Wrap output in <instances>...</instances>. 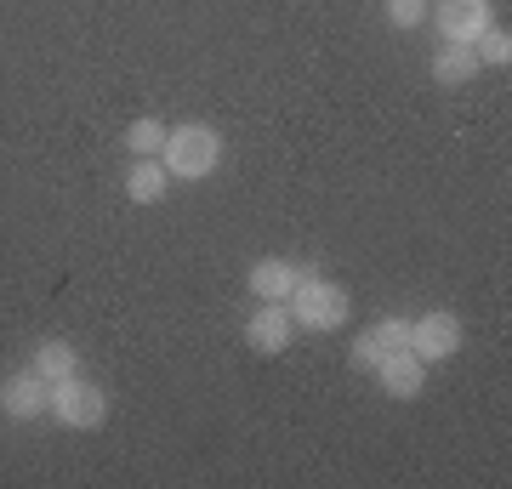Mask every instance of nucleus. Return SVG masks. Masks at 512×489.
Instances as JSON below:
<instances>
[{
	"label": "nucleus",
	"instance_id": "obj_1",
	"mask_svg": "<svg viewBox=\"0 0 512 489\" xmlns=\"http://www.w3.org/2000/svg\"><path fill=\"white\" fill-rule=\"evenodd\" d=\"M285 313H291L296 330H313V336H330L353 319V296L336 279H325L319 268H302L296 290L285 296Z\"/></svg>",
	"mask_w": 512,
	"mask_h": 489
},
{
	"label": "nucleus",
	"instance_id": "obj_2",
	"mask_svg": "<svg viewBox=\"0 0 512 489\" xmlns=\"http://www.w3.org/2000/svg\"><path fill=\"white\" fill-rule=\"evenodd\" d=\"M160 165L171 171V182H205L222 165L217 126H205V120H183V126H171V131H165V143H160Z\"/></svg>",
	"mask_w": 512,
	"mask_h": 489
},
{
	"label": "nucleus",
	"instance_id": "obj_3",
	"mask_svg": "<svg viewBox=\"0 0 512 489\" xmlns=\"http://www.w3.org/2000/svg\"><path fill=\"white\" fill-rule=\"evenodd\" d=\"M46 416H52L57 427H69V433H97V427L109 421V393L74 370V376L52 381V404H46Z\"/></svg>",
	"mask_w": 512,
	"mask_h": 489
},
{
	"label": "nucleus",
	"instance_id": "obj_4",
	"mask_svg": "<svg viewBox=\"0 0 512 489\" xmlns=\"http://www.w3.org/2000/svg\"><path fill=\"white\" fill-rule=\"evenodd\" d=\"M427 18L450 46H473L495 23V0H439V6H427Z\"/></svg>",
	"mask_w": 512,
	"mask_h": 489
},
{
	"label": "nucleus",
	"instance_id": "obj_5",
	"mask_svg": "<svg viewBox=\"0 0 512 489\" xmlns=\"http://www.w3.org/2000/svg\"><path fill=\"white\" fill-rule=\"evenodd\" d=\"M410 353H416L421 364H444L461 353V319L456 313H421V319H410Z\"/></svg>",
	"mask_w": 512,
	"mask_h": 489
},
{
	"label": "nucleus",
	"instance_id": "obj_6",
	"mask_svg": "<svg viewBox=\"0 0 512 489\" xmlns=\"http://www.w3.org/2000/svg\"><path fill=\"white\" fill-rule=\"evenodd\" d=\"M46 404H52V381L40 376L35 364H29V370H12V376L0 381V410L12 421H40Z\"/></svg>",
	"mask_w": 512,
	"mask_h": 489
},
{
	"label": "nucleus",
	"instance_id": "obj_7",
	"mask_svg": "<svg viewBox=\"0 0 512 489\" xmlns=\"http://www.w3.org/2000/svg\"><path fill=\"white\" fill-rule=\"evenodd\" d=\"M291 336H296V325L285 313V302H256V313L245 319V347L262 353V359H279L291 347Z\"/></svg>",
	"mask_w": 512,
	"mask_h": 489
},
{
	"label": "nucleus",
	"instance_id": "obj_8",
	"mask_svg": "<svg viewBox=\"0 0 512 489\" xmlns=\"http://www.w3.org/2000/svg\"><path fill=\"white\" fill-rule=\"evenodd\" d=\"M399 347H410V319H376V325L365 330V336H353V370H376V364L387 359V353H399Z\"/></svg>",
	"mask_w": 512,
	"mask_h": 489
},
{
	"label": "nucleus",
	"instance_id": "obj_9",
	"mask_svg": "<svg viewBox=\"0 0 512 489\" xmlns=\"http://www.w3.org/2000/svg\"><path fill=\"white\" fill-rule=\"evenodd\" d=\"M370 376H376V387H382L387 399H421V387H427V364H421L410 347H399V353H387Z\"/></svg>",
	"mask_w": 512,
	"mask_h": 489
},
{
	"label": "nucleus",
	"instance_id": "obj_10",
	"mask_svg": "<svg viewBox=\"0 0 512 489\" xmlns=\"http://www.w3.org/2000/svg\"><path fill=\"white\" fill-rule=\"evenodd\" d=\"M245 279H251L256 302H285V296L296 290V279H302V268H296V262H285V256H256Z\"/></svg>",
	"mask_w": 512,
	"mask_h": 489
},
{
	"label": "nucleus",
	"instance_id": "obj_11",
	"mask_svg": "<svg viewBox=\"0 0 512 489\" xmlns=\"http://www.w3.org/2000/svg\"><path fill=\"white\" fill-rule=\"evenodd\" d=\"M427 74H433V86H444V91H461L467 80L478 74V57H473V46H450L444 40L439 52H433V63H427Z\"/></svg>",
	"mask_w": 512,
	"mask_h": 489
},
{
	"label": "nucleus",
	"instance_id": "obj_12",
	"mask_svg": "<svg viewBox=\"0 0 512 489\" xmlns=\"http://www.w3.org/2000/svg\"><path fill=\"white\" fill-rule=\"evenodd\" d=\"M165 188H171V171L160 165V154H154V160H131V171H126V200L131 205H160Z\"/></svg>",
	"mask_w": 512,
	"mask_h": 489
},
{
	"label": "nucleus",
	"instance_id": "obj_13",
	"mask_svg": "<svg viewBox=\"0 0 512 489\" xmlns=\"http://www.w3.org/2000/svg\"><path fill=\"white\" fill-rule=\"evenodd\" d=\"M29 364H35L46 381H63V376H74V370H80V347L63 342V336H46V342L35 347V359H29Z\"/></svg>",
	"mask_w": 512,
	"mask_h": 489
},
{
	"label": "nucleus",
	"instance_id": "obj_14",
	"mask_svg": "<svg viewBox=\"0 0 512 489\" xmlns=\"http://www.w3.org/2000/svg\"><path fill=\"white\" fill-rule=\"evenodd\" d=\"M165 131H171V126H160L154 114H143V120H131V131H126L131 160H154V154H160V143H165Z\"/></svg>",
	"mask_w": 512,
	"mask_h": 489
},
{
	"label": "nucleus",
	"instance_id": "obj_15",
	"mask_svg": "<svg viewBox=\"0 0 512 489\" xmlns=\"http://www.w3.org/2000/svg\"><path fill=\"white\" fill-rule=\"evenodd\" d=\"M473 57H478V69H507L512 63V35L490 23V29L473 40Z\"/></svg>",
	"mask_w": 512,
	"mask_h": 489
},
{
	"label": "nucleus",
	"instance_id": "obj_16",
	"mask_svg": "<svg viewBox=\"0 0 512 489\" xmlns=\"http://www.w3.org/2000/svg\"><path fill=\"white\" fill-rule=\"evenodd\" d=\"M387 23L399 29V35H410V29H421L427 23V0H382Z\"/></svg>",
	"mask_w": 512,
	"mask_h": 489
}]
</instances>
